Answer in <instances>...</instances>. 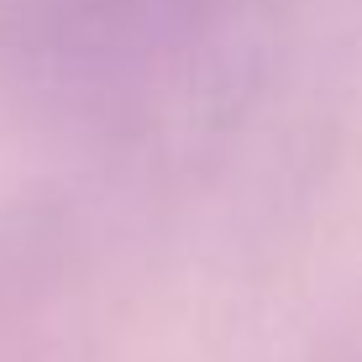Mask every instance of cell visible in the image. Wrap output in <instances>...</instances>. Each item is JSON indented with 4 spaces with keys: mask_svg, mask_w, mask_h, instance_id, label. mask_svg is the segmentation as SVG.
Listing matches in <instances>:
<instances>
[{
    "mask_svg": "<svg viewBox=\"0 0 362 362\" xmlns=\"http://www.w3.org/2000/svg\"><path fill=\"white\" fill-rule=\"evenodd\" d=\"M257 0H0V79L64 100H127L179 79Z\"/></svg>",
    "mask_w": 362,
    "mask_h": 362,
    "instance_id": "6da1fadb",
    "label": "cell"
}]
</instances>
